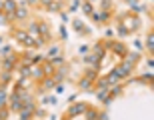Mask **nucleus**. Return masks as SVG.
<instances>
[{"label": "nucleus", "instance_id": "23", "mask_svg": "<svg viewBox=\"0 0 154 120\" xmlns=\"http://www.w3.org/2000/svg\"><path fill=\"white\" fill-rule=\"evenodd\" d=\"M10 82H12V72L2 70V74H0V84H10Z\"/></svg>", "mask_w": 154, "mask_h": 120}, {"label": "nucleus", "instance_id": "3", "mask_svg": "<svg viewBox=\"0 0 154 120\" xmlns=\"http://www.w3.org/2000/svg\"><path fill=\"white\" fill-rule=\"evenodd\" d=\"M104 48H108V50H112L118 58H124L126 54H128V48H126V44H122V42H116V40H104L102 42Z\"/></svg>", "mask_w": 154, "mask_h": 120}, {"label": "nucleus", "instance_id": "21", "mask_svg": "<svg viewBox=\"0 0 154 120\" xmlns=\"http://www.w3.org/2000/svg\"><path fill=\"white\" fill-rule=\"evenodd\" d=\"M86 120H98V110L96 108H92V106H88L86 108Z\"/></svg>", "mask_w": 154, "mask_h": 120}, {"label": "nucleus", "instance_id": "6", "mask_svg": "<svg viewBox=\"0 0 154 120\" xmlns=\"http://www.w3.org/2000/svg\"><path fill=\"white\" fill-rule=\"evenodd\" d=\"M18 54L16 52H12V54H8V56H2V70H6V72H12V70L18 66Z\"/></svg>", "mask_w": 154, "mask_h": 120}, {"label": "nucleus", "instance_id": "30", "mask_svg": "<svg viewBox=\"0 0 154 120\" xmlns=\"http://www.w3.org/2000/svg\"><path fill=\"white\" fill-rule=\"evenodd\" d=\"M80 4H82V2H80V0H72V4H70L68 12H74V10H78V8H80Z\"/></svg>", "mask_w": 154, "mask_h": 120}, {"label": "nucleus", "instance_id": "35", "mask_svg": "<svg viewBox=\"0 0 154 120\" xmlns=\"http://www.w3.org/2000/svg\"><path fill=\"white\" fill-rule=\"evenodd\" d=\"M28 6H40V0H26Z\"/></svg>", "mask_w": 154, "mask_h": 120}, {"label": "nucleus", "instance_id": "29", "mask_svg": "<svg viewBox=\"0 0 154 120\" xmlns=\"http://www.w3.org/2000/svg\"><path fill=\"white\" fill-rule=\"evenodd\" d=\"M12 46H2V48H0V54H2V56H8V54H12Z\"/></svg>", "mask_w": 154, "mask_h": 120}, {"label": "nucleus", "instance_id": "9", "mask_svg": "<svg viewBox=\"0 0 154 120\" xmlns=\"http://www.w3.org/2000/svg\"><path fill=\"white\" fill-rule=\"evenodd\" d=\"M30 80H36V82H40V80L44 78V70H42V66L40 64H30Z\"/></svg>", "mask_w": 154, "mask_h": 120}, {"label": "nucleus", "instance_id": "37", "mask_svg": "<svg viewBox=\"0 0 154 120\" xmlns=\"http://www.w3.org/2000/svg\"><path fill=\"white\" fill-rule=\"evenodd\" d=\"M134 48H136V50H142V42H140V40H134Z\"/></svg>", "mask_w": 154, "mask_h": 120}, {"label": "nucleus", "instance_id": "36", "mask_svg": "<svg viewBox=\"0 0 154 120\" xmlns=\"http://www.w3.org/2000/svg\"><path fill=\"white\" fill-rule=\"evenodd\" d=\"M88 50H90V48H88V46H80V48H78V52H80V54H86V52H88Z\"/></svg>", "mask_w": 154, "mask_h": 120}, {"label": "nucleus", "instance_id": "25", "mask_svg": "<svg viewBox=\"0 0 154 120\" xmlns=\"http://www.w3.org/2000/svg\"><path fill=\"white\" fill-rule=\"evenodd\" d=\"M50 64L54 66V70H56V66H64V64H66V60H64L62 56H56V58H50Z\"/></svg>", "mask_w": 154, "mask_h": 120}, {"label": "nucleus", "instance_id": "13", "mask_svg": "<svg viewBox=\"0 0 154 120\" xmlns=\"http://www.w3.org/2000/svg\"><path fill=\"white\" fill-rule=\"evenodd\" d=\"M60 52H62L60 44H50V48H48V52H46L44 60H50V58H56V56H60Z\"/></svg>", "mask_w": 154, "mask_h": 120}, {"label": "nucleus", "instance_id": "22", "mask_svg": "<svg viewBox=\"0 0 154 120\" xmlns=\"http://www.w3.org/2000/svg\"><path fill=\"white\" fill-rule=\"evenodd\" d=\"M80 8H82V12H84V16H90L92 12H94V6H92L90 2H86V0L80 4Z\"/></svg>", "mask_w": 154, "mask_h": 120}, {"label": "nucleus", "instance_id": "24", "mask_svg": "<svg viewBox=\"0 0 154 120\" xmlns=\"http://www.w3.org/2000/svg\"><path fill=\"white\" fill-rule=\"evenodd\" d=\"M136 82H142V84H152V72H146V74H142L140 78H134Z\"/></svg>", "mask_w": 154, "mask_h": 120}, {"label": "nucleus", "instance_id": "19", "mask_svg": "<svg viewBox=\"0 0 154 120\" xmlns=\"http://www.w3.org/2000/svg\"><path fill=\"white\" fill-rule=\"evenodd\" d=\"M8 102V84H0V106H6Z\"/></svg>", "mask_w": 154, "mask_h": 120}, {"label": "nucleus", "instance_id": "5", "mask_svg": "<svg viewBox=\"0 0 154 120\" xmlns=\"http://www.w3.org/2000/svg\"><path fill=\"white\" fill-rule=\"evenodd\" d=\"M90 18L96 24H106V22H110V18H112V10H94L90 14Z\"/></svg>", "mask_w": 154, "mask_h": 120}, {"label": "nucleus", "instance_id": "31", "mask_svg": "<svg viewBox=\"0 0 154 120\" xmlns=\"http://www.w3.org/2000/svg\"><path fill=\"white\" fill-rule=\"evenodd\" d=\"M60 38H62V40L68 38V30H66V26H64V24L60 26Z\"/></svg>", "mask_w": 154, "mask_h": 120}, {"label": "nucleus", "instance_id": "18", "mask_svg": "<svg viewBox=\"0 0 154 120\" xmlns=\"http://www.w3.org/2000/svg\"><path fill=\"white\" fill-rule=\"evenodd\" d=\"M146 50H148V54L152 56V52H154V32L152 30H148V34H146Z\"/></svg>", "mask_w": 154, "mask_h": 120}, {"label": "nucleus", "instance_id": "15", "mask_svg": "<svg viewBox=\"0 0 154 120\" xmlns=\"http://www.w3.org/2000/svg\"><path fill=\"white\" fill-rule=\"evenodd\" d=\"M72 26L76 28V32H78V34H90V28H88V26H84L80 18H76V20H72Z\"/></svg>", "mask_w": 154, "mask_h": 120}, {"label": "nucleus", "instance_id": "17", "mask_svg": "<svg viewBox=\"0 0 154 120\" xmlns=\"http://www.w3.org/2000/svg\"><path fill=\"white\" fill-rule=\"evenodd\" d=\"M44 8L50 10V12H62V2H58V0H48V4H46Z\"/></svg>", "mask_w": 154, "mask_h": 120}, {"label": "nucleus", "instance_id": "27", "mask_svg": "<svg viewBox=\"0 0 154 120\" xmlns=\"http://www.w3.org/2000/svg\"><path fill=\"white\" fill-rule=\"evenodd\" d=\"M100 10H112V0H100Z\"/></svg>", "mask_w": 154, "mask_h": 120}, {"label": "nucleus", "instance_id": "40", "mask_svg": "<svg viewBox=\"0 0 154 120\" xmlns=\"http://www.w3.org/2000/svg\"><path fill=\"white\" fill-rule=\"evenodd\" d=\"M146 64H148V68H152V64H154V60H152V56L148 58V60H146Z\"/></svg>", "mask_w": 154, "mask_h": 120}, {"label": "nucleus", "instance_id": "34", "mask_svg": "<svg viewBox=\"0 0 154 120\" xmlns=\"http://www.w3.org/2000/svg\"><path fill=\"white\" fill-rule=\"evenodd\" d=\"M60 18H62V22H64V24L70 22V18H68V14H66V12H60Z\"/></svg>", "mask_w": 154, "mask_h": 120}, {"label": "nucleus", "instance_id": "4", "mask_svg": "<svg viewBox=\"0 0 154 120\" xmlns=\"http://www.w3.org/2000/svg\"><path fill=\"white\" fill-rule=\"evenodd\" d=\"M88 106H90V104H84V102H72V106H68V110H66V116H70V118H76V116L84 114Z\"/></svg>", "mask_w": 154, "mask_h": 120}, {"label": "nucleus", "instance_id": "38", "mask_svg": "<svg viewBox=\"0 0 154 120\" xmlns=\"http://www.w3.org/2000/svg\"><path fill=\"white\" fill-rule=\"evenodd\" d=\"M126 4H130V6H134V4H138V0H124Z\"/></svg>", "mask_w": 154, "mask_h": 120}, {"label": "nucleus", "instance_id": "41", "mask_svg": "<svg viewBox=\"0 0 154 120\" xmlns=\"http://www.w3.org/2000/svg\"><path fill=\"white\" fill-rule=\"evenodd\" d=\"M86 2H90V4H92V6H94V2H96V0H86Z\"/></svg>", "mask_w": 154, "mask_h": 120}, {"label": "nucleus", "instance_id": "16", "mask_svg": "<svg viewBox=\"0 0 154 120\" xmlns=\"http://www.w3.org/2000/svg\"><path fill=\"white\" fill-rule=\"evenodd\" d=\"M18 4L14 2V0H4L2 2V12H6V14H12V12H16Z\"/></svg>", "mask_w": 154, "mask_h": 120}, {"label": "nucleus", "instance_id": "28", "mask_svg": "<svg viewBox=\"0 0 154 120\" xmlns=\"http://www.w3.org/2000/svg\"><path fill=\"white\" fill-rule=\"evenodd\" d=\"M8 114H10L8 106H0V120H8Z\"/></svg>", "mask_w": 154, "mask_h": 120}, {"label": "nucleus", "instance_id": "14", "mask_svg": "<svg viewBox=\"0 0 154 120\" xmlns=\"http://www.w3.org/2000/svg\"><path fill=\"white\" fill-rule=\"evenodd\" d=\"M26 32L28 36H34V38H40V30H38V20H30V24L26 26Z\"/></svg>", "mask_w": 154, "mask_h": 120}, {"label": "nucleus", "instance_id": "20", "mask_svg": "<svg viewBox=\"0 0 154 120\" xmlns=\"http://www.w3.org/2000/svg\"><path fill=\"white\" fill-rule=\"evenodd\" d=\"M40 66H42V70H44V76H52L54 74V66L50 64V60H44Z\"/></svg>", "mask_w": 154, "mask_h": 120}, {"label": "nucleus", "instance_id": "1", "mask_svg": "<svg viewBox=\"0 0 154 120\" xmlns=\"http://www.w3.org/2000/svg\"><path fill=\"white\" fill-rule=\"evenodd\" d=\"M138 60H140V54H138V52H128V54L124 56V60L118 64V70H120V74H122L124 80L132 74V70L136 68Z\"/></svg>", "mask_w": 154, "mask_h": 120}, {"label": "nucleus", "instance_id": "2", "mask_svg": "<svg viewBox=\"0 0 154 120\" xmlns=\"http://www.w3.org/2000/svg\"><path fill=\"white\" fill-rule=\"evenodd\" d=\"M96 76H98V70L96 68H90L88 72H86L84 78L78 80V88L82 92H92V90H94V80H96Z\"/></svg>", "mask_w": 154, "mask_h": 120}, {"label": "nucleus", "instance_id": "11", "mask_svg": "<svg viewBox=\"0 0 154 120\" xmlns=\"http://www.w3.org/2000/svg\"><path fill=\"white\" fill-rule=\"evenodd\" d=\"M12 38H14V40H18L20 44H26L30 36H28V32H26V30H18V28H12Z\"/></svg>", "mask_w": 154, "mask_h": 120}, {"label": "nucleus", "instance_id": "26", "mask_svg": "<svg viewBox=\"0 0 154 120\" xmlns=\"http://www.w3.org/2000/svg\"><path fill=\"white\" fill-rule=\"evenodd\" d=\"M58 100H56V96H52V94H46V96H42V104H56Z\"/></svg>", "mask_w": 154, "mask_h": 120}, {"label": "nucleus", "instance_id": "10", "mask_svg": "<svg viewBox=\"0 0 154 120\" xmlns=\"http://www.w3.org/2000/svg\"><path fill=\"white\" fill-rule=\"evenodd\" d=\"M38 30H40V38L44 42H48L50 40V24L46 20H38Z\"/></svg>", "mask_w": 154, "mask_h": 120}, {"label": "nucleus", "instance_id": "8", "mask_svg": "<svg viewBox=\"0 0 154 120\" xmlns=\"http://www.w3.org/2000/svg\"><path fill=\"white\" fill-rule=\"evenodd\" d=\"M122 74H120V70H118V66H114V68L110 70V74L106 76V82H108V86H112V84H122Z\"/></svg>", "mask_w": 154, "mask_h": 120}, {"label": "nucleus", "instance_id": "12", "mask_svg": "<svg viewBox=\"0 0 154 120\" xmlns=\"http://www.w3.org/2000/svg\"><path fill=\"white\" fill-rule=\"evenodd\" d=\"M14 16H16V20H28V18H30V10L22 4V6H18V8H16Z\"/></svg>", "mask_w": 154, "mask_h": 120}, {"label": "nucleus", "instance_id": "7", "mask_svg": "<svg viewBox=\"0 0 154 120\" xmlns=\"http://www.w3.org/2000/svg\"><path fill=\"white\" fill-rule=\"evenodd\" d=\"M6 106H8V110H10V112H20L24 104L20 102V98L16 96V92H12L10 96H8V102H6Z\"/></svg>", "mask_w": 154, "mask_h": 120}, {"label": "nucleus", "instance_id": "33", "mask_svg": "<svg viewBox=\"0 0 154 120\" xmlns=\"http://www.w3.org/2000/svg\"><path fill=\"white\" fill-rule=\"evenodd\" d=\"M0 24H8V18H6V12H0Z\"/></svg>", "mask_w": 154, "mask_h": 120}, {"label": "nucleus", "instance_id": "39", "mask_svg": "<svg viewBox=\"0 0 154 120\" xmlns=\"http://www.w3.org/2000/svg\"><path fill=\"white\" fill-rule=\"evenodd\" d=\"M112 34H114V30H112V28H108V30H106V38H110Z\"/></svg>", "mask_w": 154, "mask_h": 120}, {"label": "nucleus", "instance_id": "32", "mask_svg": "<svg viewBox=\"0 0 154 120\" xmlns=\"http://www.w3.org/2000/svg\"><path fill=\"white\" fill-rule=\"evenodd\" d=\"M128 34H130V32H128L122 24H118V36H128Z\"/></svg>", "mask_w": 154, "mask_h": 120}]
</instances>
